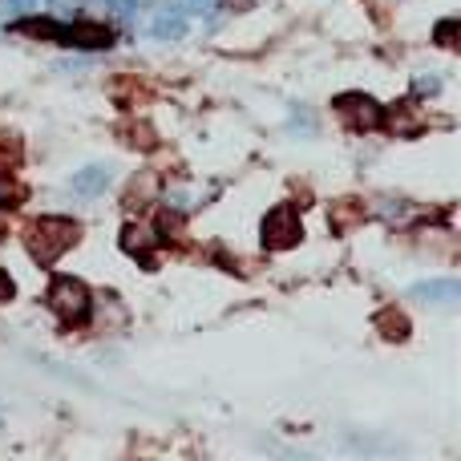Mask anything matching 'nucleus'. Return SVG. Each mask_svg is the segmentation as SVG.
I'll return each mask as SVG.
<instances>
[{"mask_svg":"<svg viewBox=\"0 0 461 461\" xmlns=\"http://www.w3.org/2000/svg\"><path fill=\"white\" fill-rule=\"evenodd\" d=\"M49 304L57 308L65 320H81V316L89 312V296L78 279H57V284L49 287Z\"/></svg>","mask_w":461,"mask_h":461,"instance_id":"f257e3e1","label":"nucleus"},{"mask_svg":"<svg viewBox=\"0 0 461 461\" xmlns=\"http://www.w3.org/2000/svg\"><path fill=\"white\" fill-rule=\"evenodd\" d=\"M9 296H12V279L0 271V300H9Z\"/></svg>","mask_w":461,"mask_h":461,"instance_id":"20e7f679","label":"nucleus"},{"mask_svg":"<svg viewBox=\"0 0 461 461\" xmlns=\"http://www.w3.org/2000/svg\"><path fill=\"white\" fill-rule=\"evenodd\" d=\"M37 235H45V247H33V255L37 259H53L78 239V226L65 223V218H45V223H37Z\"/></svg>","mask_w":461,"mask_h":461,"instance_id":"f03ea898","label":"nucleus"},{"mask_svg":"<svg viewBox=\"0 0 461 461\" xmlns=\"http://www.w3.org/2000/svg\"><path fill=\"white\" fill-rule=\"evenodd\" d=\"M296 235H300V226H296V218H292V210L287 207H279L276 215L263 223V239H268L271 247H287V243H296Z\"/></svg>","mask_w":461,"mask_h":461,"instance_id":"7ed1b4c3","label":"nucleus"}]
</instances>
